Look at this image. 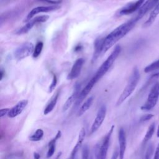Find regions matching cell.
<instances>
[{"label":"cell","mask_w":159,"mask_h":159,"mask_svg":"<svg viewBox=\"0 0 159 159\" xmlns=\"http://www.w3.org/2000/svg\"><path fill=\"white\" fill-rule=\"evenodd\" d=\"M137 22L134 18L129 21L120 25L110 32L106 37H104L102 52H106L110 48H111L116 42L127 35L135 26Z\"/></svg>","instance_id":"cell-1"},{"label":"cell","mask_w":159,"mask_h":159,"mask_svg":"<svg viewBox=\"0 0 159 159\" xmlns=\"http://www.w3.org/2000/svg\"><path fill=\"white\" fill-rule=\"evenodd\" d=\"M139 71L137 67H134L133 68L130 76L129 77L127 85L125 86L124 89L122 92L121 94L120 95L116 102V106H120L127 99V98H128L132 94L139 83Z\"/></svg>","instance_id":"cell-2"},{"label":"cell","mask_w":159,"mask_h":159,"mask_svg":"<svg viewBox=\"0 0 159 159\" xmlns=\"http://www.w3.org/2000/svg\"><path fill=\"white\" fill-rule=\"evenodd\" d=\"M121 51V47L119 45H117L114 48L113 51L111 52L110 55L102 63L101 66L97 70L96 74L93 77L98 81L109 70V68L112 66L118 56L119 55Z\"/></svg>","instance_id":"cell-3"},{"label":"cell","mask_w":159,"mask_h":159,"mask_svg":"<svg viewBox=\"0 0 159 159\" xmlns=\"http://www.w3.org/2000/svg\"><path fill=\"white\" fill-rule=\"evenodd\" d=\"M114 127L115 126L114 125H112L102 140L96 145L94 147V155L96 159H106L111 138Z\"/></svg>","instance_id":"cell-4"},{"label":"cell","mask_w":159,"mask_h":159,"mask_svg":"<svg viewBox=\"0 0 159 159\" xmlns=\"http://www.w3.org/2000/svg\"><path fill=\"white\" fill-rule=\"evenodd\" d=\"M159 98V83H155L148 95L145 103L141 106L140 109L143 111H150L152 109L157 103Z\"/></svg>","instance_id":"cell-5"},{"label":"cell","mask_w":159,"mask_h":159,"mask_svg":"<svg viewBox=\"0 0 159 159\" xmlns=\"http://www.w3.org/2000/svg\"><path fill=\"white\" fill-rule=\"evenodd\" d=\"M34 46L31 42H25L19 46L14 51V56L17 61H20L22 59L33 54Z\"/></svg>","instance_id":"cell-6"},{"label":"cell","mask_w":159,"mask_h":159,"mask_svg":"<svg viewBox=\"0 0 159 159\" xmlns=\"http://www.w3.org/2000/svg\"><path fill=\"white\" fill-rule=\"evenodd\" d=\"M106 112H107L106 106L104 104L102 105L98 109L96 116L91 125V129H90V134H94L99 129V127H101V125H102V122H104L106 118Z\"/></svg>","instance_id":"cell-7"},{"label":"cell","mask_w":159,"mask_h":159,"mask_svg":"<svg viewBox=\"0 0 159 159\" xmlns=\"http://www.w3.org/2000/svg\"><path fill=\"white\" fill-rule=\"evenodd\" d=\"M49 18V16L47 15H43L40 16L35 17V18L30 19L29 21L27 22V23L24 25L22 27H21L20 29H19L16 32V34L17 35H22L27 33L34 25L40 23V22H46Z\"/></svg>","instance_id":"cell-8"},{"label":"cell","mask_w":159,"mask_h":159,"mask_svg":"<svg viewBox=\"0 0 159 159\" xmlns=\"http://www.w3.org/2000/svg\"><path fill=\"white\" fill-rule=\"evenodd\" d=\"M159 0H147L143 5L138 10L137 15L134 17L135 20L138 22L140 19H142L148 11H150L152 8L158 4Z\"/></svg>","instance_id":"cell-9"},{"label":"cell","mask_w":159,"mask_h":159,"mask_svg":"<svg viewBox=\"0 0 159 159\" xmlns=\"http://www.w3.org/2000/svg\"><path fill=\"white\" fill-rule=\"evenodd\" d=\"M60 8V6L57 5H53V6H38L34 9H32L27 14L25 19L24 20L25 22L29 21L34 16L38 14L40 12H51L53 11H56Z\"/></svg>","instance_id":"cell-10"},{"label":"cell","mask_w":159,"mask_h":159,"mask_svg":"<svg viewBox=\"0 0 159 159\" xmlns=\"http://www.w3.org/2000/svg\"><path fill=\"white\" fill-rule=\"evenodd\" d=\"M97 82L98 81L93 76V78L88 81V83L86 84L84 88L81 91L76 102H75V105L76 106V107L79 106L81 103V102L88 96V94L89 93V92L91 91V89H93V88Z\"/></svg>","instance_id":"cell-11"},{"label":"cell","mask_w":159,"mask_h":159,"mask_svg":"<svg viewBox=\"0 0 159 159\" xmlns=\"http://www.w3.org/2000/svg\"><path fill=\"white\" fill-rule=\"evenodd\" d=\"M84 62V60L83 58H80L75 61L71 69V71H70L69 74L67 76V80H73L79 76V75H80L82 67L83 66Z\"/></svg>","instance_id":"cell-12"},{"label":"cell","mask_w":159,"mask_h":159,"mask_svg":"<svg viewBox=\"0 0 159 159\" xmlns=\"http://www.w3.org/2000/svg\"><path fill=\"white\" fill-rule=\"evenodd\" d=\"M118 140L119 143V159H124V155L127 147V139L126 134L124 129L123 128H120L118 134Z\"/></svg>","instance_id":"cell-13"},{"label":"cell","mask_w":159,"mask_h":159,"mask_svg":"<svg viewBox=\"0 0 159 159\" xmlns=\"http://www.w3.org/2000/svg\"><path fill=\"white\" fill-rule=\"evenodd\" d=\"M81 84L76 83L75 86V88L73 90V93L71 94V95L68 97V98L66 99V101H65V102L64 103L63 106V111H66L71 106L76 102L80 92H81Z\"/></svg>","instance_id":"cell-14"},{"label":"cell","mask_w":159,"mask_h":159,"mask_svg":"<svg viewBox=\"0 0 159 159\" xmlns=\"http://www.w3.org/2000/svg\"><path fill=\"white\" fill-rule=\"evenodd\" d=\"M145 0H137L135 2L130 3L121 9L119 12V15H128L139 10L145 2Z\"/></svg>","instance_id":"cell-15"},{"label":"cell","mask_w":159,"mask_h":159,"mask_svg":"<svg viewBox=\"0 0 159 159\" xmlns=\"http://www.w3.org/2000/svg\"><path fill=\"white\" fill-rule=\"evenodd\" d=\"M27 104L28 101L27 99H23L18 102L14 107L10 109V111L7 114L8 117L10 118H14L20 114L27 106Z\"/></svg>","instance_id":"cell-16"},{"label":"cell","mask_w":159,"mask_h":159,"mask_svg":"<svg viewBox=\"0 0 159 159\" xmlns=\"http://www.w3.org/2000/svg\"><path fill=\"white\" fill-rule=\"evenodd\" d=\"M85 136H86V130L84 127H82L79 132L78 138L76 143L71 151V155H70V159H75L78 152L79 151V150L80 149V148L82 146V144H83V142Z\"/></svg>","instance_id":"cell-17"},{"label":"cell","mask_w":159,"mask_h":159,"mask_svg":"<svg viewBox=\"0 0 159 159\" xmlns=\"http://www.w3.org/2000/svg\"><path fill=\"white\" fill-rule=\"evenodd\" d=\"M104 37H98L97 38L94 43V53L92 57V63H94L99 57L101 53L102 52V47L104 43Z\"/></svg>","instance_id":"cell-18"},{"label":"cell","mask_w":159,"mask_h":159,"mask_svg":"<svg viewBox=\"0 0 159 159\" xmlns=\"http://www.w3.org/2000/svg\"><path fill=\"white\" fill-rule=\"evenodd\" d=\"M61 136V132L60 130H58L55 137L52 139L48 143V150L47 152V158H49L52 157L55 151L56 147V142L58 139H59Z\"/></svg>","instance_id":"cell-19"},{"label":"cell","mask_w":159,"mask_h":159,"mask_svg":"<svg viewBox=\"0 0 159 159\" xmlns=\"http://www.w3.org/2000/svg\"><path fill=\"white\" fill-rule=\"evenodd\" d=\"M59 94H60V92H59V91H57L51 98L49 102L47 104L45 108L44 109V111H43L44 115H47L53 111V109H54V107L56 106V104L57 102V101H58V99L59 97Z\"/></svg>","instance_id":"cell-20"},{"label":"cell","mask_w":159,"mask_h":159,"mask_svg":"<svg viewBox=\"0 0 159 159\" xmlns=\"http://www.w3.org/2000/svg\"><path fill=\"white\" fill-rule=\"evenodd\" d=\"M158 14H159V2L153 9L152 11L150 12L149 17L144 22V24H143V27H148L150 26L153 23V22L155 20V19L157 17Z\"/></svg>","instance_id":"cell-21"},{"label":"cell","mask_w":159,"mask_h":159,"mask_svg":"<svg viewBox=\"0 0 159 159\" xmlns=\"http://www.w3.org/2000/svg\"><path fill=\"white\" fill-rule=\"evenodd\" d=\"M93 101H94L93 96H90L89 98H88L80 107V109L78 111L77 116L80 117V116H81L83 114H84L90 108V107L91 106L93 102Z\"/></svg>","instance_id":"cell-22"},{"label":"cell","mask_w":159,"mask_h":159,"mask_svg":"<svg viewBox=\"0 0 159 159\" xmlns=\"http://www.w3.org/2000/svg\"><path fill=\"white\" fill-rule=\"evenodd\" d=\"M155 129V122H153L152 124H150L147 129V131L145 133V135L143 137V141H142V145H145L152 137Z\"/></svg>","instance_id":"cell-23"},{"label":"cell","mask_w":159,"mask_h":159,"mask_svg":"<svg viewBox=\"0 0 159 159\" xmlns=\"http://www.w3.org/2000/svg\"><path fill=\"white\" fill-rule=\"evenodd\" d=\"M43 134H44L43 130L41 129H38L32 135L30 136L29 140L33 142H38L43 138Z\"/></svg>","instance_id":"cell-24"},{"label":"cell","mask_w":159,"mask_h":159,"mask_svg":"<svg viewBox=\"0 0 159 159\" xmlns=\"http://www.w3.org/2000/svg\"><path fill=\"white\" fill-rule=\"evenodd\" d=\"M158 70H159V59L145 66L144 68V71L145 73H149Z\"/></svg>","instance_id":"cell-25"},{"label":"cell","mask_w":159,"mask_h":159,"mask_svg":"<svg viewBox=\"0 0 159 159\" xmlns=\"http://www.w3.org/2000/svg\"><path fill=\"white\" fill-rule=\"evenodd\" d=\"M43 43L42 42H39L35 46V48H34V52H33V54H32V57L33 58H35L37 57H38L42 50V48H43Z\"/></svg>","instance_id":"cell-26"},{"label":"cell","mask_w":159,"mask_h":159,"mask_svg":"<svg viewBox=\"0 0 159 159\" xmlns=\"http://www.w3.org/2000/svg\"><path fill=\"white\" fill-rule=\"evenodd\" d=\"M153 152H154V145L153 143H150L148 146L147 149L142 159H152Z\"/></svg>","instance_id":"cell-27"},{"label":"cell","mask_w":159,"mask_h":159,"mask_svg":"<svg viewBox=\"0 0 159 159\" xmlns=\"http://www.w3.org/2000/svg\"><path fill=\"white\" fill-rule=\"evenodd\" d=\"M81 159H89V148L86 144L84 145L82 147Z\"/></svg>","instance_id":"cell-28"},{"label":"cell","mask_w":159,"mask_h":159,"mask_svg":"<svg viewBox=\"0 0 159 159\" xmlns=\"http://www.w3.org/2000/svg\"><path fill=\"white\" fill-rule=\"evenodd\" d=\"M57 77L55 75H53L52 83L50 84V85L49 86V88H48V93H52L54 90V89L57 85Z\"/></svg>","instance_id":"cell-29"},{"label":"cell","mask_w":159,"mask_h":159,"mask_svg":"<svg viewBox=\"0 0 159 159\" xmlns=\"http://www.w3.org/2000/svg\"><path fill=\"white\" fill-rule=\"evenodd\" d=\"M153 114H145L143 116H142L140 119V121L143 122H146L148 121L149 120H150L152 118H153Z\"/></svg>","instance_id":"cell-30"},{"label":"cell","mask_w":159,"mask_h":159,"mask_svg":"<svg viewBox=\"0 0 159 159\" xmlns=\"http://www.w3.org/2000/svg\"><path fill=\"white\" fill-rule=\"evenodd\" d=\"M10 111L9 108H3L0 110V117H2L5 116L6 115L8 114L9 112Z\"/></svg>","instance_id":"cell-31"},{"label":"cell","mask_w":159,"mask_h":159,"mask_svg":"<svg viewBox=\"0 0 159 159\" xmlns=\"http://www.w3.org/2000/svg\"><path fill=\"white\" fill-rule=\"evenodd\" d=\"M39 1L47 2V3H51V4H57L61 2V0H39Z\"/></svg>","instance_id":"cell-32"},{"label":"cell","mask_w":159,"mask_h":159,"mask_svg":"<svg viewBox=\"0 0 159 159\" xmlns=\"http://www.w3.org/2000/svg\"><path fill=\"white\" fill-rule=\"evenodd\" d=\"M153 159H159V143L157 145V147L155 151Z\"/></svg>","instance_id":"cell-33"},{"label":"cell","mask_w":159,"mask_h":159,"mask_svg":"<svg viewBox=\"0 0 159 159\" xmlns=\"http://www.w3.org/2000/svg\"><path fill=\"white\" fill-rule=\"evenodd\" d=\"M119 150H118L117 149H116V150L114 151V152H113V153H112V157H111V159H117V158H119Z\"/></svg>","instance_id":"cell-34"},{"label":"cell","mask_w":159,"mask_h":159,"mask_svg":"<svg viewBox=\"0 0 159 159\" xmlns=\"http://www.w3.org/2000/svg\"><path fill=\"white\" fill-rule=\"evenodd\" d=\"M159 78V71L154 73L153 74H152L150 78V80H153V79H157Z\"/></svg>","instance_id":"cell-35"},{"label":"cell","mask_w":159,"mask_h":159,"mask_svg":"<svg viewBox=\"0 0 159 159\" xmlns=\"http://www.w3.org/2000/svg\"><path fill=\"white\" fill-rule=\"evenodd\" d=\"M40 155L39 153L37 152H34V159H40Z\"/></svg>","instance_id":"cell-36"},{"label":"cell","mask_w":159,"mask_h":159,"mask_svg":"<svg viewBox=\"0 0 159 159\" xmlns=\"http://www.w3.org/2000/svg\"><path fill=\"white\" fill-rule=\"evenodd\" d=\"M0 73H1V78H0V80H2V78H3V77H4V71L2 70V69H1V72H0Z\"/></svg>","instance_id":"cell-37"},{"label":"cell","mask_w":159,"mask_h":159,"mask_svg":"<svg viewBox=\"0 0 159 159\" xmlns=\"http://www.w3.org/2000/svg\"><path fill=\"white\" fill-rule=\"evenodd\" d=\"M157 137L159 138V124H158V128H157Z\"/></svg>","instance_id":"cell-38"},{"label":"cell","mask_w":159,"mask_h":159,"mask_svg":"<svg viewBox=\"0 0 159 159\" xmlns=\"http://www.w3.org/2000/svg\"><path fill=\"white\" fill-rule=\"evenodd\" d=\"M89 159H92V158H89Z\"/></svg>","instance_id":"cell-39"}]
</instances>
